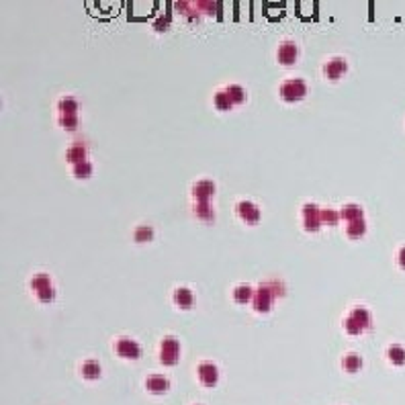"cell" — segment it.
Masks as SVG:
<instances>
[{
	"label": "cell",
	"mask_w": 405,
	"mask_h": 405,
	"mask_svg": "<svg viewBox=\"0 0 405 405\" xmlns=\"http://www.w3.org/2000/svg\"><path fill=\"white\" fill-rule=\"evenodd\" d=\"M372 325V315L369 309H364V307H356V309H352L348 313V317L344 319V328L348 334L352 335H358L362 334L364 330H369Z\"/></svg>",
	"instance_id": "6da1fadb"
},
{
	"label": "cell",
	"mask_w": 405,
	"mask_h": 405,
	"mask_svg": "<svg viewBox=\"0 0 405 405\" xmlns=\"http://www.w3.org/2000/svg\"><path fill=\"white\" fill-rule=\"evenodd\" d=\"M279 94L286 103H297L307 94V84H305V80H301V78H291V80H284L281 84Z\"/></svg>",
	"instance_id": "7a4b0ae2"
},
{
	"label": "cell",
	"mask_w": 405,
	"mask_h": 405,
	"mask_svg": "<svg viewBox=\"0 0 405 405\" xmlns=\"http://www.w3.org/2000/svg\"><path fill=\"white\" fill-rule=\"evenodd\" d=\"M178 356H180V344L176 338H164L162 344H160V360L166 367H172V364L178 362Z\"/></svg>",
	"instance_id": "3957f363"
},
{
	"label": "cell",
	"mask_w": 405,
	"mask_h": 405,
	"mask_svg": "<svg viewBox=\"0 0 405 405\" xmlns=\"http://www.w3.org/2000/svg\"><path fill=\"white\" fill-rule=\"evenodd\" d=\"M274 297H276V295L272 293L270 286L266 284V282H262V284L258 286V291L254 293V301H252L254 309H256V311H260V313L270 311V309H272V303H274Z\"/></svg>",
	"instance_id": "277c9868"
},
{
	"label": "cell",
	"mask_w": 405,
	"mask_h": 405,
	"mask_svg": "<svg viewBox=\"0 0 405 405\" xmlns=\"http://www.w3.org/2000/svg\"><path fill=\"white\" fill-rule=\"evenodd\" d=\"M115 352L125 360H137L141 356V346L131 338H119L115 342Z\"/></svg>",
	"instance_id": "5b68a950"
},
{
	"label": "cell",
	"mask_w": 405,
	"mask_h": 405,
	"mask_svg": "<svg viewBox=\"0 0 405 405\" xmlns=\"http://www.w3.org/2000/svg\"><path fill=\"white\" fill-rule=\"evenodd\" d=\"M321 209L315 203L303 205V227L307 231H317L321 227Z\"/></svg>",
	"instance_id": "8992f818"
},
{
	"label": "cell",
	"mask_w": 405,
	"mask_h": 405,
	"mask_svg": "<svg viewBox=\"0 0 405 405\" xmlns=\"http://www.w3.org/2000/svg\"><path fill=\"white\" fill-rule=\"evenodd\" d=\"M196 374H199V379L205 387H215L217 381H219V370H217L215 362H211V360L201 362L199 369H196Z\"/></svg>",
	"instance_id": "52a82bcc"
},
{
	"label": "cell",
	"mask_w": 405,
	"mask_h": 405,
	"mask_svg": "<svg viewBox=\"0 0 405 405\" xmlns=\"http://www.w3.org/2000/svg\"><path fill=\"white\" fill-rule=\"evenodd\" d=\"M299 57V49L293 41H282L276 49V60L281 66H293Z\"/></svg>",
	"instance_id": "ba28073f"
},
{
	"label": "cell",
	"mask_w": 405,
	"mask_h": 405,
	"mask_svg": "<svg viewBox=\"0 0 405 405\" xmlns=\"http://www.w3.org/2000/svg\"><path fill=\"white\" fill-rule=\"evenodd\" d=\"M348 70V64H346L344 57H332V60L325 62L323 66V74L328 80H340V78Z\"/></svg>",
	"instance_id": "9c48e42d"
},
{
	"label": "cell",
	"mask_w": 405,
	"mask_h": 405,
	"mask_svg": "<svg viewBox=\"0 0 405 405\" xmlns=\"http://www.w3.org/2000/svg\"><path fill=\"white\" fill-rule=\"evenodd\" d=\"M235 213H238L242 219L246 223H250V225L260 221V209L252 201H240L238 205H235Z\"/></svg>",
	"instance_id": "30bf717a"
},
{
	"label": "cell",
	"mask_w": 405,
	"mask_h": 405,
	"mask_svg": "<svg viewBox=\"0 0 405 405\" xmlns=\"http://www.w3.org/2000/svg\"><path fill=\"white\" fill-rule=\"evenodd\" d=\"M215 194V182L213 180H199L193 186V196L194 201H209Z\"/></svg>",
	"instance_id": "8fae6325"
},
{
	"label": "cell",
	"mask_w": 405,
	"mask_h": 405,
	"mask_svg": "<svg viewBox=\"0 0 405 405\" xmlns=\"http://www.w3.org/2000/svg\"><path fill=\"white\" fill-rule=\"evenodd\" d=\"M145 387L154 395H162V393H166L168 389H170V381H168L166 377H162V374H150L147 381H145Z\"/></svg>",
	"instance_id": "7c38bea8"
},
{
	"label": "cell",
	"mask_w": 405,
	"mask_h": 405,
	"mask_svg": "<svg viewBox=\"0 0 405 405\" xmlns=\"http://www.w3.org/2000/svg\"><path fill=\"white\" fill-rule=\"evenodd\" d=\"M174 303L178 305L180 309H191L193 305H194V295L191 289H186V286H180V289H176L174 291Z\"/></svg>",
	"instance_id": "4fadbf2b"
},
{
	"label": "cell",
	"mask_w": 405,
	"mask_h": 405,
	"mask_svg": "<svg viewBox=\"0 0 405 405\" xmlns=\"http://www.w3.org/2000/svg\"><path fill=\"white\" fill-rule=\"evenodd\" d=\"M193 213L203 221H213L215 219V211L209 201H194L193 205Z\"/></svg>",
	"instance_id": "5bb4252c"
},
{
	"label": "cell",
	"mask_w": 405,
	"mask_h": 405,
	"mask_svg": "<svg viewBox=\"0 0 405 405\" xmlns=\"http://www.w3.org/2000/svg\"><path fill=\"white\" fill-rule=\"evenodd\" d=\"M340 215H342V219L346 221H358V219H364V211H362V207L360 205H354V203H348V205H344L342 209H340Z\"/></svg>",
	"instance_id": "9a60e30c"
},
{
	"label": "cell",
	"mask_w": 405,
	"mask_h": 405,
	"mask_svg": "<svg viewBox=\"0 0 405 405\" xmlns=\"http://www.w3.org/2000/svg\"><path fill=\"white\" fill-rule=\"evenodd\" d=\"M66 160L70 162V164H74V166H78V164H82V162H86V147L84 145H72V147H68V152H66Z\"/></svg>",
	"instance_id": "2e32d148"
},
{
	"label": "cell",
	"mask_w": 405,
	"mask_h": 405,
	"mask_svg": "<svg viewBox=\"0 0 405 405\" xmlns=\"http://www.w3.org/2000/svg\"><path fill=\"white\" fill-rule=\"evenodd\" d=\"M233 301L240 303V305L254 301V289H252V286H248V284L235 286V289H233Z\"/></svg>",
	"instance_id": "e0dca14e"
},
{
	"label": "cell",
	"mask_w": 405,
	"mask_h": 405,
	"mask_svg": "<svg viewBox=\"0 0 405 405\" xmlns=\"http://www.w3.org/2000/svg\"><path fill=\"white\" fill-rule=\"evenodd\" d=\"M82 377L88 381H94L101 377V362L98 360H84L82 364Z\"/></svg>",
	"instance_id": "ac0fdd59"
},
{
	"label": "cell",
	"mask_w": 405,
	"mask_h": 405,
	"mask_svg": "<svg viewBox=\"0 0 405 405\" xmlns=\"http://www.w3.org/2000/svg\"><path fill=\"white\" fill-rule=\"evenodd\" d=\"M342 367H344L346 372H358L362 369V358L358 356V354L350 352V354H346V356L342 358Z\"/></svg>",
	"instance_id": "d6986e66"
},
{
	"label": "cell",
	"mask_w": 405,
	"mask_h": 405,
	"mask_svg": "<svg viewBox=\"0 0 405 405\" xmlns=\"http://www.w3.org/2000/svg\"><path fill=\"white\" fill-rule=\"evenodd\" d=\"M346 233H348L350 240H358L367 233V221L364 219H358V221H350L348 227H346Z\"/></svg>",
	"instance_id": "ffe728a7"
},
{
	"label": "cell",
	"mask_w": 405,
	"mask_h": 405,
	"mask_svg": "<svg viewBox=\"0 0 405 405\" xmlns=\"http://www.w3.org/2000/svg\"><path fill=\"white\" fill-rule=\"evenodd\" d=\"M387 356L393 364H397V367H403L405 364V348L401 344H391L389 350H387Z\"/></svg>",
	"instance_id": "44dd1931"
},
{
	"label": "cell",
	"mask_w": 405,
	"mask_h": 405,
	"mask_svg": "<svg viewBox=\"0 0 405 405\" xmlns=\"http://www.w3.org/2000/svg\"><path fill=\"white\" fill-rule=\"evenodd\" d=\"M57 108H60V115H76L78 113V101L74 96H64L57 103Z\"/></svg>",
	"instance_id": "7402d4cb"
},
{
	"label": "cell",
	"mask_w": 405,
	"mask_h": 405,
	"mask_svg": "<svg viewBox=\"0 0 405 405\" xmlns=\"http://www.w3.org/2000/svg\"><path fill=\"white\" fill-rule=\"evenodd\" d=\"M213 103H215V108H217V111H231V108H233V101H231L229 96H227L225 90L215 92Z\"/></svg>",
	"instance_id": "603a6c76"
},
{
	"label": "cell",
	"mask_w": 405,
	"mask_h": 405,
	"mask_svg": "<svg viewBox=\"0 0 405 405\" xmlns=\"http://www.w3.org/2000/svg\"><path fill=\"white\" fill-rule=\"evenodd\" d=\"M49 286H52V279H49V274L39 272V274H35L33 279H31V289H33L35 293L45 291V289H49Z\"/></svg>",
	"instance_id": "cb8c5ba5"
},
{
	"label": "cell",
	"mask_w": 405,
	"mask_h": 405,
	"mask_svg": "<svg viewBox=\"0 0 405 405\" xmlns=\"http://www.w3.org/2000/svg\"><path fill=\"white\" fill-rule=\"evenodd\" d=\"M225 92L233 101V105H240V103L246 101V92H244V88L240 84H229V86L225 88Z\"/></svg>",
	"instance_id": "d4e9b609"
},
{
	"label": "cell",
	"mask_w": 405,
	"mask_h": 405,
	"mask_svg": "<svg viewBox=\"0 0 405 405\" xmlns=\"http://www.w3.org/2000/svg\"><path fill=\"white\" fill-rule=\"evenodd\" d=\"M133 238H135V242H150V240H154V227H150V225L135 227Z\"/></svg>",
	"instance_id": "484cf974"
},
{
	"label": "cell",
	"mask_w": 405,
	"mask_h": 405,
	"mask_svg": "<svg viewBox=\"0 0 405 405\" xmlns=\"http://www.w3.org/2000/svg\"><path fill=\"white\" fill-rule=\"evenodd\" d=\"M340 219H342L340 211L330 209V207H325V209H321V223H325V225H335Z\"/></svg>",
	"instance_id": "4316f807"
},
{
	"label": "cell",
	"mask_w": 405,
	"mask_h": 405,
	"mask_svg": "<svg viewBox=\"0 0 405 405\" xmlns=\"http://www.w3.org/2000/svg\"><path fill=\"white\" fill-rule=\"evenodd\" d=\"M92 170H94L92 164L86 160V162H82V164L74 166V170H72V172H74L76 178H88V176H92Z\"/></svg>",
	"instance_id": "83f0119b"
},
{
	"label": "cell",
	"mask_w": 405,
	"mask_h": 405,
	"mask_svg": "<svg viewBox=\"0 0 405 405\" xmlns=\"http://www.w3.org/2000/svg\"><path fill=\"white\" fill-rule=\"evenodd\" d=\"M60 125L68 131H74L78 127V115H60Z\"/></svg>",
	"instance_id": "f1b7e54d"
},
{
	"label": "cell",
	"mask_w": 405,
	"mask_h": 405,
	"mask_svg": "<svg viewBox=\"0 0 405 405\" xmlns=\"http://www.w3.org/2000/svg\"><path fill=\"white\" fill-rule=\"evenodd\" d=\"M37 297H39V301H41V303H52L55 299V289H53V286H49V289H45V291H39Z\"/></svg>",
	"instance_id": "f546056e"
},
{
	"label": "cell",
	"mask_w": 405,
	"mask_h": 405,
	"mask_svg": "<svg viewBox=\"0 0 405 405\" xmlns=\"http://www.w3.org/2000/svg\"><path fill=\"white\" fill-rule=\"evenodd\" d=\"M194 6L201 8V11H207L209 15H215V11H217V2H196Z\"/></svg>",
	"instance_id": "4dcf8cb0"
},
{
	"label": "cell",
	"mask_w": 405,
	"mask_h": 405,
	"mask_svg": "<svg viewBox=\"0 0 405 405\" xmlns=\"http://www.w3.org/2000/svg\"><path fill=\"white\" fill-rule=\"evenodd\" d=\"M397 264H399L401 268L405 270V246H403V248L399 250V254H397Z\"/></svg>",
	"instance_id": "1f68e13d"
},
{
	"label": "cell",
	"mask_w": 405,
	"mask_h": 405,
	"mask_svg": "<svg viewBox=\"0 0 405 405\" xmlns=\"http://www.w3.org/2000/svg\"><path fill=\"white\" fill-rule=\"evenodd\" d=\"M154 27L158 29V31H164V29L168 27V18H160V21H158V23H156Z\"/></svg>",
	"instance_id": "d6a6232c"
}]
</instances>
